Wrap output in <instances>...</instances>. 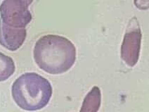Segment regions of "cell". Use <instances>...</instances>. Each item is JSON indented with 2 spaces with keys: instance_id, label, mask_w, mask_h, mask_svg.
Here are the masks:
<instances>
[{
  "instance_id": "7a4b0ae2",
  "label": "cell",
  "mask_w": 149,
  "mask_h": 112,
  "mask_svg": "<svg viewBox=\"0 0 149 112\" xmlns=\"http://www.w3.org/2000/svg\"><path fill=\"white\" fill-rule=\"evenodd\" d=\"M52 85L36 73H25L13 83L11 94L16 104L22 109L35 111L45 108L52 96Z\"/></svg>"
},
{
  "instance_id": "5b68a950",
  "label": "cell",
  "mask_w": 149,
  "mask_h": 112,
  "mask_svg": "<svg viewBox=\"0 0 149 112\" xmlns=\"http://www.w3.org/2000/svg\"><path fill=\"white\" fill-rule=\"evenodd\" d=\"M16 70V66L12 59L0 52V82L9 78Z\"/></svg>"
},
{
  "instance_id": "3957f363",
  "label": "cell",
  "mask_w": 149,
  "mask_h": 112,
  "mask_svg": "<svg viewBox=\"0 0 149 112\" xmlns=\"http://www.w3.org/2000/svg\"><path fill=\"white\" fill-rule=\"evenodd\" d=\"M0 23L13 29L25 28L32 14L24 0H4L0 6Z\"/></svg>"
},
{
  "instance_id": "277c9868",
  "label": "cell",
  "mask_w": 149,
  "mask_h": 112,
  "mask_svg": "<svg viewBox=\"0 0 149 112\" xmlns=\"http://www.w3.org/2000/svg\"><path fill=\"white\" fill-rule=\"evenodd\" d=\"M27 36L25 28L13 29L0 23V45L7 50H18L24 43Z\"/></svg>"
},
{
  "instance_id": "8992f818",
  "label": "cell",
  "mask_w": 149,
  "mask_h": 112,
  "mask_svg": "<svg viewBox=\"0 0 149 112\" xmlns=\"http://www.w3.org/2000/svg\"><path fill=\"white\" fill-rule=\"evenodd\" d=\"M134 4L140 9H147L149 8V0H134Z\"/></svg>"
},
{
  "instance_id": "52a82bcc",
  "label": "cell",
  "mask_w": 149,
  "mask_h": 112,
  "mask_svg": "<svg viewBox=\"0 0 149 112\" xmlns=\"http://www.w3.org/2000/svg\"><path fill=\"white\" fill-rule=\"evenodd\" d=\"M24 1H25V3H26V4L29 6V5L31 4L32 2H33L34 0H24Z\"/></svg>"
},
{
  "instance_id": "6da1fadb",
  "label": "cell",
  "mask_w": 149,
  "mask_h": 112,
  "mask_svg": "<svg viewBox=\"0 0 149 112\" xmlns=\"http://www.w3.org/2000/svg\"><path fill=\"white\" fill-rule=\"evenodd\" d=\"M33 55L40 69L49 74H62L74 65L76 48L66 37L49 34L42 36L36 42Z\"/></svg>"
}]
</instances>
